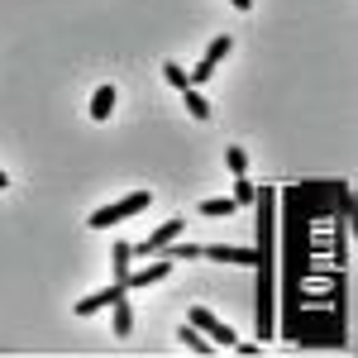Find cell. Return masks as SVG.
Wrapping results in <instances>:
<instances>
[{"label":"cell","mask_w":358,"mask_h":358,"mask_svg":"<svg viewBox=\"0 0 358 358\" xmlns=\"http://www.w3.org/2000/svg\"><path fill=\"white\" fill-rule=\"evenodd\" d=\"M5 187H10V177H5V172H0V192H5Z\"/></svg>","instance_id":"18"},{"label":"cell","mask_w":358,"mask_h":358,"mask_svg":"<svg viewBox=\"0 0 358 358\" xmlns=\"http://www.w3.org/2000/svg\"><path fill=\"white\" fill-rule=\"evenodd\" d=\"M177 263L172 258H158V263H148V268H138V273H129V282L124 287H153V282H163L167 273H172Z\"/></svg>","instance_id":"7"},{"label":"cell","mask_w":358,"mask_h":358,"mask_svg":"<svg viewBox=\"0 0 358 358\" xmlns=\"http://www.w3.org/2000/svg\"><path fill=\"white\" fill-rule=\"evenodd\" d=\"M124 296H129V292H124ZM124 296H115V301H110V310H115V334H120V339L134 330V310H129V301H124Z\"/></svg>","instance_id":"9"},{"label":"cell","mask_w":358,"mask_h":358,"mask_svg":"<svg viewBox=\"0 0 358 358\" xmlns=\"http://www.w3.org/2000/svg\"><path fill=\"white\" fill-rule=\"evenodd\" d=\"M229 48H234V38H229V34H220V38H215V43L206 48V57H201V67H196V72H187V77H192V86H201V82H206V77L215 72V62H220V57L229 53Z\"/></svg>","instance_id":"4"},{"label":"cell","mask_w":358,"mask_h":358,"mask_svg":"<svg viewBox=\"0 0 358 358\" xmlns=\"http://www.w3.org/2000/svg\"><path fill=\"white\" fill-rule=\"evenodd\" d=\"M253 182H248V172H239V182H234V206H253Z\"/></svg>","instance_id":"15"},{"label":"cell","mask_w":358,"mask_h":358,"mask_svg":"<svg viewBox=\"0 0 358 358\" xmlns=\"http://www.w3.org/2000/svg\"><path fill=\"white\" fill-rule=\"evenodd\" d=\"M129 287L124 282H110V287H101L96 296H86V301H77V315H96V310H106V306L115 301V296H124Z\"/></svg>","instance_id":"6"},{"label":"cell","mask_w":358,"mask_h":358,"mask_svg":"<svg viewBox=\"0 0 358 358\" xmlns=\"http://www.w3.org/2000/svg\"><path fill=\"white\" fill-rule=\"evenodd\" d=\"M110 110H115V86H101L91 96V120H110Z\"/></svg>","instance_id":"10"},{"label":"cell","mask_w":358,"mask_h":358,"mask_svg":"<svg viewBox=\"0 0 358 358\" xmlns=\"http://www.w3.org/2000/svg\"><path fill=\"white\" fill-rule=\"evenodd\" d=\"M177 234H182V220H167V224H158L148 239H138V244L129 239V248H134V258H153V253H163V248L172 244Z\"/></svg>","instance_id":"3"},{"label":"cell","mask_w":358,"mask_h":358,"mask_svg":"<svg viewBox=\"0 0 358 358\" xmlns=\"http://www.w3.org/2000/svg\"><path fill=\"white\" fill-rule=\"evenodd\" d=\"M177 339H182L187 349H196V354H210V349H215V344H210L206 334L196 330V325H182V330H177Z\"/></svg>","instance_id":"11"},{"label":"cell","mask_w":358,"mask_h":358,"mask_svg":"<svg viewBox=\"0 0 358 358\" xmlns=\"http://www.w3.org/2000/svg\"><path fill=\"white\" fill-rule=\"evenodd\" d=\"M129 263H134V248H129V239H120V244L110 248V268H115V282H129Z\"/></svg>","instance_id":"8"},{"label":"cell","mask_w":358,"mask_h":358,"mask_svg":"<svg viewBox=\"0 0 358 358\" xmlns=\"http://www.w3.org/2000/svg\"><path fill=\"white\" fill-rule=\"evenodd\" d=\"M229 5H234L239 15H248V10H253V0H229Z\"/></svg>","instance_id":"17"},{"label":"cell","mask_w":358,"mask_h":358,"mask_svg":"<svg viewBox=\"0 0 358 358\" xmlns=\"http://www.w3.org/2000/svg\"><path fill=\"white\" fill-rule=\"evenodd\" d=\"M201 258H220V263H239V268H253V263H258V248H229V244H201Z\"/></svg>","instance_id":"5"},{"label":"cell","mask_w":358,"mask_h":358,"mask_svg":"<svg viewBox=\"0 0 358 358\" xmlns=\"http://www.w3.org/2000/svg\"><path fill=\"white\" fill-rule=\"evenodd\" d=\"M239 206H234V196H210V201H201V215H234Z\"/></svg>","instance_id":"12"},{"label":"cell","mask_w":358,"mask_h":358,"mask_svg":"<svg viewBox=\"0 0 358 358\" xmlns=\"http://www.w3.org/2000/svg\"><path fill=\"white\" fill-rule=\"evenodd\" d=\"M148 206H153V196H148V192H129V196H120L115 206L96 210V215H91V229H110V224L129 220V215H138V210H148Z\"/></svg>","instance_id":"1"},{"label":"cell","mask_w":358,"mask_h":358,"mask_svg":"<svg viewBox=\"0 0 358 358\" xmlns=\"http://www.w3.org/2000/svg\"><path fill=\"white\" fill-rule=\"evenodd\" d=\"M182 96H187V110H192L196 120H210V101H206V96H201V91H196V86H187V91H182Z\"/></svg>","instance_id":"13"},{"label":"cell","mask_w":358,"mask_h":358,"mask_svg":"<svg viewBox=\"0 0 358 358\" xmlns=\"http://www.w3.org/2000/svg\"><path fill=\"white\" fill-rule=\"evenodd\" d=\"M224 163H229V172H234V177H239V172H248V153L239 148V143H229V148H224Z\"/></svg>","instance_id":"14"},{"label":"cell","mask_w":358,"mask_h":358,"mask_svg":"<svg viewBox=\"0 0 358 358\" xmlns=\"http://www.w3.org/2000/svg\"><path fill=\"white\" fill-rule=\"evenodd\" d=\"M163 77H167L172 86H177V91H187V86H192V77H187V67H177V62H167V67H163Z\"/></svg>","instance_id":"16"},{"label":"cell","mask_w":358,"mask_h":358,"mask_svg":"<svg viewBox=\"0 0 358 358\" xmlns=\"http://www.w3.org/2000/svg\"><path fill=\"white\" fill-rule=\"evenodd\" d=\"M187 325H196V330L206 334L210 344H220V349H234V344H239V334L229 330L224 320H215V310H206V306H192V310H187Z\"/></svg>","instance_id":"2"}]
</instances>
